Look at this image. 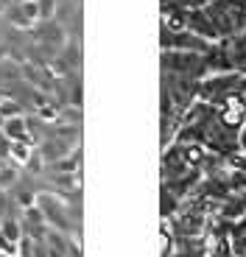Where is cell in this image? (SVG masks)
Wrapping results in <instances>:
<instances>
[{
  "instance_id": "cell-1",
  "label": "cell",
  "mask_w": 246,
  "mask_h": 257,
  "mask_svg": "<svg viewBox=\"0 0 246 257\" xmlns=\"http://www.w3.org/2000/svg\"><path fill=\"white\" fill-rule=\"evenodd\" d=\"M210 151L199 143H182L171 140L162 146L160 162V215L162 221L171 218L176 207L196 190V185L204 176Z\"/></svg>"
},
{
  "instance_id": "cell-3",
  "label": "cell",
  "mask_w": 246,
  "mask_h": 257,
  "mask_svg": "<svg viewBox=\"0 0 246 257\" xmlns=\"http://www.w3.org/2000/svg\"><path fill=\"white\" fill-rule=\"evenodd\" d=\"M199 87H201V78L160 70V137H162V146H168L174 140L182 117L188 115V109L199 101Z\"/></svg>"
},
{
  "instance_id": "cell-7",
  "label": "cell",
  "mask_w": 246,
  "mask_h": 257,
  "mask_svg": "<svg viewBox=\"0 0 246 257\" xmlns=\"http://www.w3.org/2000/svg\"><path fill=\"white\" fill-rule=\"evenodd\" d=\"M207 45H210L207 39L196 37V34L188 31V28L165 26V23H162V28H160V48L162 51H196V53H204Z\"/></svg>"
},
{
  "instance_id": "cell-6",
  "label": "cell",
  "mask_w": 246,
  "mask_h": 257,
  "mask_svg": "<svg viewBox=\"0 0 246 257\" xmlns=\"http://www.w3.org/2000/svg\"><path fill=\"white\" fill-rule=\"evenodd\" d=\"M37 204H39V210H42V215H45V221H48L51 229L67 232V235L78 229L70 207H67V199L62 196V193H53V190L37 193Z\"/></svg>"
},
{
  "instance_id": "cell-14",
  "label": "cell",
  "mask_w": 246,
  "mask_h": 257,
  "mask_svg": "<svg viewBox=\"0 0 246 257\" xmlns=\"http://www.w3.org/2000/svg\"><path fill=\"white\" fill-rule=\"evenodd\" d=\"M39 3V20H53L59 9V0H37Z\"/></svg>"
},
{
  "instance_id": "cell-15",
  "label": "cell",
  "mask_w": 246,
  "mask_h": 257,
  "mask_svg": "<svg viewBox=\"0 0 246 257\" xmlns=\"http://www.w3.org/2000/svg\"><path fill=\"white\" fill-rule=\"evenodd\" d=\"M207 0H160V9H193Z\"/></svg>"
},
{
  "instance_id": "cell-10",
  "label": "cell",
  "mask_w": 246,
  "mask_h": 257,
  "mask_svg": "<svg viewBox=\"0 0 246 257\" xmlns=\"http://www.w3.org/2000/svg\"><path fill=\"white\" fill-rule=\"evenodd\" d=\"M6 20L12 23L17 31H28V28H34V23L28 20V14H26V9H23V3H17L14 0L12 6H6Z\"/></svg>"
},
{
  "instance_id": "cell-20",
  "label": "cell",
  "mask_w": 246,
  "mask_h": 257,
  "mask_svg": "<svg viewBox=\"0 0 246 257\" xmlns=\"http://www.w3.org/2000/svg\"><path fill=\"white\" fill-rule=\"evenodd\" d=\"M0 12H3V0H0Z\"/></svg>"
},
{
  "instance_id": "cell-18",
  "label": "cell",
  "mask_w": 246,
  "mask_h": 257,
  "mask_svg": "<svg viewBox=\"0 0 246 257\" xmlns=\"http://www.w3.org/2000/svg\"><path fill=\"white\" fill-rule=\"evenodd\" d=\"M9 148H12V140L0 132V160H9Z\"/></svg>"
},
{
  "instance_id": "cell-16",
  "label": "cell",
  "mask_w": 246,
  "mask_h": 257,
  "mask_svg": "<svg viewBox=\"0 0 246 257\" xmlns=\"http://www.w3.org/2000/svg\"><path fill=\"white\" fill-rule=\"evenodd\" d=\"M0 115H3V117L20 115V103L14 101V98H0Z\"/></svg>"
},
{
  "instance_id": "cell-8",
  "label": "cell",
  "mask_w": 246,
  "mask_h": 257,
  "mask_svg": "<svg viewBox=\"0 0 246 257\" xmlns=\"http://www.w3.org/2000/svg\"><path fill=\"white\" fill-rule=\"evenodd\" d=\"M20 226H23V232H26V238H31V240H45L48 229H51L37 201H34L31 207H23V218H20Z\"/></svg>"
},
{
  "instance_id": "cell-12",
  "label": "cell",
  "mask_w": 246,
  "mask_h": 257,
  "mask_svg": "<svg viewBox=\"0 0 246 257\" xmlns=\"http://www.w3.org/2000/svg\"><path fill=\"white\" fill-rule=\"evenodd\" d=\"M0 235L9 240V243H20V238L26 235L23 232V226H20V221H14V218H3L0 221Z\"/></svg>"
},
{
  "instance_id": "cell-11",
  "label": "cell",
  "mask_w": 246,
  "mask_h": 257,
  "mask_svg": "<svg viewBox=\"0 0 246 257\" xmlns=\"http://www.w3.org/2000/svg\"><path fill=\"white\" fill-rule=\"evenodd\" d=\"M31 154H34V143L12 140V148H9V160H12L14 165H26Z\"/></svg>"
},
{
  "instance_id": "cell-4",
  "label": "cell",
  "mask_w": 246,
  "mask_h": 257,
  "mask_svg": "<svg viewBox=\"0 0 246 257\" xmlns=\"http://www.w3.org/2000/svg\"><path fill=\"white\" fill-rule=\"evenodd\" d=\"M204 62H207L210 76L213 73H238L246 76V31L232 34L227 39L210 42L204 51Z\"/></svg>"
},
{
  "instance_id": "cell-5",
  "label": "cell",
  "mask_w": 246,
  "mask_h": 257,
  "mask_svg": "<svg viewBox=\"0 0 246 257\" xmlns=\"http://www.w3.org/2000/svg\"><path fill=\"white\" fill-rule=\"evenodd\" d=\"M162 257H207L213 238L210 235H182V232H171L168 226H162Z\"/></svg>"
},
{
  "instance_id": "cell-19",
  "label": "cell",
  "mask_w": 246,
  "mask_h": 257,
  "mask_svg": "<svg viewBox=\"0 0 246 257\" xmlns=\"http://www.w3.org/2000/svg\"><path fill=\"white\" fill-rule=\"evenodd\" d=\"M3 59H9V48L0 42V62H3Z\"/></svg>"
},
{
  "instance_id": "cell-9",
  "label": "cell",
  "mask_w": 246,
  "mask_h": 257,
  "mask_svg": "<svg viewBox=\"0 0 246 257\" xmlns=\"http://www.w3.org/2000/svg\"><path fill=\"white\" fill-rule=\"evenodd\" d=\"M0 132L9 137V140H23V143H34L31 135V126H28V117L23 115H14V117H3V126Z\"/></svg>"
},
{
  "instance_id": "cell-17",
  "label": "cell",
  "mask_w": 246,
  "mask_h": 257,
  "mask_svg": "<svg viewBox=\"0 0 246 257\" xmlns=\"http://www.w3.org/2000/svg\"><path fill=\"white\" fill-rule=\"evenodd\" d=\"M9 207H12V196L6 190H0V221L9 218Z\"/></svg>"
},
{
  "instance_id": "cell-13",
  "label": "cell",
  "mask_w": 246,
  "mask_h": 257,
  "mask_svg": "<svg viewBox=\"0 0 246 257\" xmlns=\"http://www.w3.org/2000/svg\"><path fill=\"white\" fill-rule=\"evenodd\" d=\"M17 168L20 165H0V190H9L12 185H17Z\"/></svg>"
},
{
  "instance_id": "cell-2",
  "label": "cell",
  "mask_w": 246,
  "mask_h": 257,
  "mask_svg": "<svg viewBox=\"0 0 246 257\" xmlns=\"http://www.w3.org/2000/svg\"><path fill=\"white\" fill-rule=\"evenodd\" d=\"M165 26H179L196 37L218 42L246 31V0H207L193 9H160Z\"/></svg>"
}]
</instances>
